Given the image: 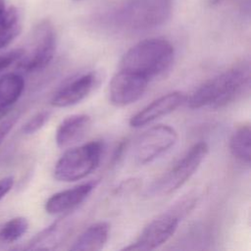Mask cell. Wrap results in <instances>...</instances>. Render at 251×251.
<instances>
[{"label":"cell","instance_id":"7a4b0ae2","mask_svg":"<svg viewBox=\"0 0 251 251\" xmlns=\"http://www.w3.org/2000/svg\"><path fill=\"white\" fill-rule=\"evenodd\" d=\"M175 49L164 38H147L129 48L121 60V69L137 73L149 80L170 69Z\"/></svg>","mask_w":251,"mask_h":251},{"label":"cell","instance_id":"ba28073f","mask_svg":"<svg viewBox=\"0 0 251 251\" xmlns=\"http://www.w3.org/2000/svg\"><path fill=\"white\" fill-rule=\"evenodd\" d=\"M176 129L167 125H157L143 132L135 142L134 158L139 164H147L166 153L177 141Z\"/></svg>","mask_w":251,"mask_h":251},{"label":"cell","instance_id":"e0dca14e","mask_svg":"<svg viewBox=\"0 0 251 251\" xmlns=\"http://www.w3.org/2000/svg\"><path fill=\"white\" fill-rule=\"evenodd\" d=\"M229 149L234 158L249 165L251 160V129L249 124L238 126L229 140Z\"/></svg>","mask_w":251,"mask_h":251},{"label":"cell","instance_id":"3957f363","mask_svg":"<svg viewBox=\"0 0 251 251\" xmlns=\"http://www.w3.org/2000/svg\"><path fill=\"white\" fill-rule=\"evenodd\" d=\"M171 13L172 0H132L118 12L116 23L126 30H148L165 24Z\"/></svg>","mask_w":251,"mask_h":251},{"label":"cell","instance_id":"6da1fadb","mask_svg":"<svg viewBox=\"0 0 251 251\" xmlns=\"http://www.w3.org/2000/svg\"><path fill=\"white\" fill-rule=\"evenodd\" d=\"M249 84L250 68L248 64L238 65L205 81L185 101L191 109L222 108L242 95L248 89Z\"/></svg>","mask_w":251,"mask_h":251},{"label":"cell","instance_id":"44dd1931","mask_svg":"<svg viewBox=\"0 0 251 251\" xmlns=\"http://www.w3.org/2000/svg\"><path fill=\"white\" fill-rule=\"evenodd\" d=\"M24 52L25 49L20 48L6 52L4 54H0V73L9 68L14 63L18 62L24 55Z\"/></svg>","mask_w":251,"mask_h":251},{"label":"cell","instance_id":"30bf717a","mask_svg":"<svg viewBox=\"0 0 251 251\" xmlns=\"http://www.w3.org/2000/svg\"><path fill=\"white\" fill-rule=\"evenodd\" d=\"M97 81L98 75L95 72H88L72 78L55 92L51 99V105L65 108L79 103L91 93Z\"/></svg>","mask_w":251,"mask_h":251},{"label":"cell","instance_id":"ffe728a7","mask_svg":"<svg viewBox=\"0 0 251 251\" xmlns=\"http://www.w3.org/2000/svg\"><path fill=\"white\" fill-rule=\"evenodd\" d=\"M51 113L49 111H41L31 117L23 126L22 130L25 134H33L38 131L47 123Z\"/></svg>","mask_w":251,"mask_h":251},{"label":"cell","instance_id":"4fadbf2b","mask_svg":"<svg viewBox=\"0 0 251 251\" xmlns=\"http://www.w3.org/2000/svg\"><path fill=\"white\" fill-rule=\"evenodd\" d=\"M91 127V118L86 114H75L64 119L56 130V143L59 147L70 146L81 140Z\"/></svg>","mask_w":251,"mask_h":251},{"label":"cell","instance_id":"d6986e66","mask_svg":"<svg viewBox=\"0 0 251 251\" xmlns=\"http://www.w3.org/2000/svg\"><path fill=\"white\" fill-rule=\"evenodd\" d=\"M28 221L25 217H16L0 225V246L19 240L27 230Z\"/></svg>","mask_w":251,"mask_h":251},{"label":"cell","instance_id":"603a6c76","mask_svg":"<svg viewBox=\"0 0 251 251\" xmlns=\"http://www.w3.org/2000/svg\"><path fill=\"white\" fill-rule=\"evenodd\" d=\"M14 184L13 176H5L0 179V200L12 189Z\"/></svg>","mask_w":251,"mask_h":251},{"label":"cell","instance_id":"7402d4cb","mask_svg":"<svg viewBox=\"0 0 251 251\" xmlns=\"http://www.w3.org/2000/svg\"><path fill=\"white\" fill-rule=\"evenodd\" d=\"M19 117H20L19 114H13L10 117L6 116V119L0 122V145L4 141V139L7 137V135L13 128L14 125L17 123Z\"/></svg>","mask_w":251,"mask_h":251},{"label":"cell","instance_id":"d4e9b609","mask_svg":"<svg viewBox=\"0 0 251 251\" xmlns=\"http://www.w3.org/2000/svg\"><path fill=\"white\" fill-rule=\"evenodd\" d=\"M8 113H9V111H0V121H1L4 117H6V116L8 115Z\"/></svg>","mask_w":251,"mask_h":251},{"label":"cell","instance_id":"2e32d148","mask_svg":"<svg viewBox=\"0 0 251 251\" xmlns=\"http://www.w3.org/2000/svg\"><path fill=\"white\" fill-rule=\"evenodd\" d=\"M66 229L67 227H65V224L62 221H57L32 237L25 249H53L62 241L63 237L65 236Z\"/></svg>","mask_w":251,"mask_h":251},{"label":"cell","instance_id":"8992f818","mask_svg":"<svg viewBox=\"0 0 251 251\" xmlns=\"http://www.w3.org/2000/svg\"><path fill=\"white\" fill-rule=\"evenodd\" d=\"M189 211L188 206L183 202L181 208L176 207L174 211L162 214L152 220L141 231L138 238L126 246L124 250H153L166 243L176 231L180 222L179 213Z\"/></svg>","mask_w":251,"mask_h":251},{"label":"cell","instance_id":"9a60e30c","mask_svg":"<svg viewBox=\"0 0 251 251\" xmlns=\"http://www.w3.org/2000/svg\"><path fill=\"white\" fill-rule=\"evenodd\" d=\"M25 89L24 77L15 73L0 76V111H9Z\"/></svg>","mask_w":251,"mask_h":251},{"label":"cell","instance_id":"ac0fdd59","mask_svg":"<svg viewBox=\"0 0 251 251\" xmlns=\"http://www.w3.org/2000/svg\"><path fill=\"white\" fill-rule=\"evenodd\" d=\"M21 24L19 12L15 7L6 9L0 22V49L7 47L20 33Z\"/></svg>","mask_w":251,"mask_h":251},{"label":"cell","instance_id":"52a82bcc","mask_svg":"<svg viewBox=\"0 0 251 251\" xmlns=\"http://www.w3.org/2000/svg\"><path fill=\"white\" fill-rule=\"evenodd\" d=\"M56 50V33L48 22L41 23L34 31L29 51L24 52L19 67L28 73L44 69L53 59Z\"/></svg>","mask_w":251,"mask_h":251},{"label":"cell","instance_id":"cb8c5ba5","mask_svg":"<svg viewBox=\"0 0 251 251\" xmlns=\"http://www.w3.org/2000/svg\"><path fill=\"white\" fill-rule=\"evenodd\" d=\"M6 12V7H5V1L4 0H0V22L2 21L4 15Z\"/></svg>","mask_w":251,"mask_h":251},{"label":"cell","instance_id":"8fae6325","mask_svg":"<svg viewBox=\"0 0 251 251\" xmlns=\"http://www.w3.org/2000/svg\"><path fill=\"white\" fill-rule=\"evenodd\" d=\"M186 99L182 91H172L155 99L142 110L133 115L129 120L131 127H141L167 116L178 108Z\"/></svg>","mask_w":251,"mask_h":251},{"label":"cell","instance_id":"277c9868","mask_svg":"<svg viewBox=\"0 0 251 251\" xmlns=\"http://www.w3.org/2000/svg\"><path fill=\"white\" fill-rule=\"evenodd\" d=\"M103 143L95 140L67 150L54 167V177L71 182L84 178L99 165Z\"/></svg>","mask_w":251,"mask_h":251},{"label":"cell","instance_id":"5b68a950","mask_svg":"<svg viewBox=\"0 0 251 251\" xmlns=\"http://www.w3.org/2000/svg\"><path fill=\"white\" fill-rule=\"evenodd\" d=\"M208 151L209 146L206 142L195 143L174 167L151 185L150 192L157 195H166L180 188L198 170Z\"/></svg>","mask_w":251,"mask_h":251},{"label":"cell","instance_id":"5bb4252c","mask_svg":"<svg viewBox=\"0 0 251 251\" xmlns=\"http://www.w3.org/2000/svg\"><path fill=\"white\" fill-rule=\"evenodd\" d=\"M110 232V225L106 222L92 224L85 228L70 247L75 251H97L104 247Z\"/></svg>","mask_w":251,"mask_h":251},{"label":"cell","instance_id":"484cf974","mask_svg":"<svg viewBox=\"0 0 251 251\" xmlns=\"http://www.w3.org/2000/svg\"><path fill=\"white\" fill-rule=\"evenodd\" d=\"M222 1H224V0H211V3L215 5V4H219V3H221Z\"/></svg>","mask_w":251,"mask_h":251},{"label":"cell","instance_id":"7c38bea8","mask_svg":"<svg viewBox=\"0 0 251 251\" xmlns=\"http://www.w3.org/2000/svg\"><path fill=\"white\" fill-rule=\"evenodd\" d=\"M95 187L94 181H88L72 188L62 190L50 196L45 203V211L50 215L69 212L82 203Z\"/></svg>","mask_w":251,"mask_h":251},{"label":"cell","instance_id":"9c48e42d","mask_svg":"<svg viewBox=\"0 0 251 251\" xmlns=\"http://www.w3.org/2000/svg\"><path fill=\"white\" fill-rule=\"evenodd\" d=\"M149 79L127 70L121 69L109 83V100L117 107L136 102L145 92Z\"/></svg>","mask_w":251,"mask_h":251}]
</instances>
